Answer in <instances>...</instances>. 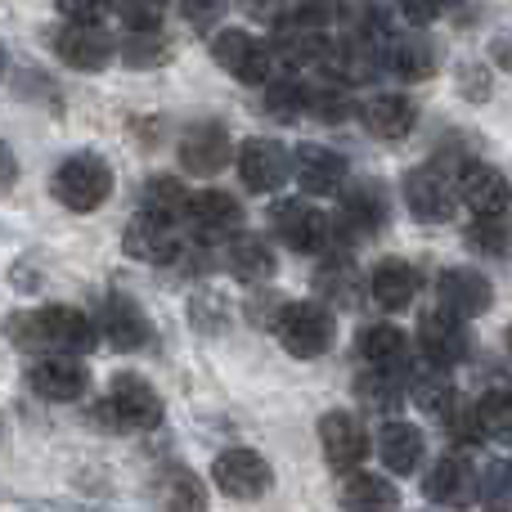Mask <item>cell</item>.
Instances as JSON below:
<instances>
[{
  "instance_id": "6da1fadb",
  "label": "cell",
  "mask_w": 512,
  "mask_h": 512,
  "mask_svg": "<svg viewBox=\"0 0 512 512\" xmlns=\"http://www.w3.org/2000/svg\"><path fill=\"white\" fill-rule=\"evenodd\" d=\"M5 333L18 351H36V355H86L99 346V324L72 306L23 310V315H14L5 324Z\"/></svg>"
},
{
  "instance_id": "7a4b0ae2",
  "label": "cell",
  "mask_w": 512,
  "mask_h": 512,
  "mask_svg": "<svg viewBox=\"0 0 512 512\" xmlns=\"http://www.w3.org/2000/svg\"><path fill=\"white\" fill-rule=\"evenodd\" d=\"M95 423L113 427V432H153L162 427V396L135 373H117L108 400L95 405Z\"/></svg>"
},
{
  "instance_id": "3957f363",
  "label": "cell",
  "mask_w": 512,
  "mask_h": 512,
  "mask_svg": "<svg viewBox=\"0 0 512 512\" xmlns=\"http://www.w3.org/2000/svg\"><path fill=\"white\" fill-rule=\"evenodd\" d=\"M274 333H279L283 351L297 355V360H315L328 346L337 342V319L328 306L319 301H283L279 319H274Z\"/></svg>"
},
{
  "instance_id": "277c9868",
  "label": "cell",
  "mask_w": 512,
  "mask_h": 512,
  "mask_svg": "<svg viewBox=\"0 0 512 512\" xmlns=\"http://www.w3.org/2000/svg\"><path fill=\"white\" fill-rule=\"evenodd\" d=\"M50 189L68 212H99L113 198V167L104 158H95V153H77V158L59 162Z\"/></svg>"
},
{
  "instance_id": "5b68a950",
  "label": "cell",
  "mask_w": 512,
  "mask_h": 512,
  "mask_svg": "<svg viewBox=\"0 0 512 512\" xmlns=\"http://www.w3.org/2000/svg\"><path fill=\"white\" fill-rule=\"evenodd\" d=\"M270 230L279 234L283 248H292L301 256H319L333 243V216H324L306 198H283V203L270 207Z\"/></svg>"
},
{
  "instance_id": "8992f818",
  "label": "cell",
  "mask_w": 512,
  "mask_h": 512,
  "mask_svg": "<svg viewBox=\"0 0 512 512\" xmlns=\"http://www.w3.org/2000/svg\"><path fill=\"white\" fill-rule=\"evenodd\" d=\"M212 54L234 81L243 86H265L274 72V50L261 41V36L243 32V27H230V32H216Z\"/></svg>"
},
{
  "instance_id": "52a82bcc",
  "label": "cell",
  "mask_w": 512,
  "mask_h": 512,
  "mask_svg": "<svg viewBox=\"0 0 512 512\" xmlns=\"http://www.w3.org/2000/svg\"><path fill=\"white\" fill-rule=\"evenodd\" d=\"M387 194H382V185H373V180H355L351 189H342V207H337L333 216V234L337 239H373V234L387 225Z\"/></svg>"
},
{
  "instance_id": "ba28073f",
  "label": "cell",
  "mask_w": 512,
  "mask_h": 512,
  "mask_svg": "<svg viewBox=\"0 0 512 512\" xmlns=\"http://www.w3.org/2000/svg\"><path fill=\"white\" fill-rule=\"evenodd\" d=\"M239 176L252 194H279L292 176V153L270 135H252L239 149Z\"/></svg>"
},
{
  "instance_id": "9c48e42d",
  "label": "cell",
  "mask_w": 512,
  "mask_h": 512,
  "mask_svg": "<svg viewBox=\"0 0 512 512\" xmlns=\"http://www.w3.org/2000/svg\"><path fill=\"white\" fill-rule=\"evenodd\" d=\"M270 50L279 54V63H288V68H328L333 41L324 36V27L306 23V18H274Z\"/></svg>"
},
{
  "instance_id": "30bf717a",
  "label": "cell",
  "mask_w": 512,
  "mask_h": 512,
  "mask_svg": "<svg viewBox=\"0 0 512 512\" xmlns=\"http://www.w3.org/2000/svg\"><path fill=\"white\" fill-rule=\"evenodd\" d=\"M212 481L230 499L252 504V499H261L265 490L274 486V472H270V463H265L256 450H225L221 459L212 463Z\"/></svg>"
},
{
  "instance_id": "8fae6325",
  "label": "cell",
  "mask_w": 512,
  "mask_h": 512,
  "mask_svg": "<svg viewBox=\"0 0 512 512\" xmlns=\"http://www.w3.org/2000/svg\"><path fill=\"white\" fill-rule=\"evenodd\" d=\"M418 346H423L427 364L436 369H450V364L468 360V328H463V315L436 306L418 319Z\"/></svg>"
},
{
  "instance_id": "7c38bea8",
  "label": "cell",
  "mask_w": 512,
  "mask_h": 512,
  "mask_svg": "<svg viewBox=\"0 0 512 512\" xmlns=\"http://www.w3.org/2000/svg\"><path fill=\"white\" fill-rule=\"evenodd\" d=\"M54 54L77 72H104L113 63L117 45L99 23H68L54 32Z\"/></svg>"
},
{
  "instance_id": "4fadbf2b",
  "label": "cell",
  "mask_w": 512,
  "mask_h": 512,
  "mask_svg": "<svg viewBox=\"0 0 512 512\" xmlns=\"http://www.w3.org/2000/svg\"><path fill=\"white\" fill-rule=\"evenodd\" d=\"M27 382L41 400H54V405H72V400L86 396L90 373L77 355H41V360L27 369Z\"/></svg>"
},
{
  "instance_id": "5bb4252c",
  "label": "cell",
  "mask_w": 512,
  "mask_h": 512,
  "mask_svg": "<svg viewBox=\"0 0 512 512\" xmlns=\"http://www.w3.org/2000/svg\"><path fill=\"white\" fill-rule=\"evenodd\" d=\"M405 207L414 212V221L441 225V221H450L454 207H459V189L436 167H418L405 176Z\"/></svg>"
},
{
  "instance_id": "9a60e30c",
  "label": "cell",
  "mask_w": 512,
  "mask_h": 512,
  "mask_svg": "<svg viewBox=\"0 0 512 512\" xmlns=\"http://www.w3.org/2000/svg\"><path fill=\"white\" fill-rule=\"evenodd\" d=\"M319 445H324V459L333 463L337 472H355L369 454V432L355 414L346 409H333V414L319 418Z\"/></svg>"
},
{
  "instance_id": "2e32d148",
  "label": "cell",
  "mask_w": 512,
  "mask_h": 512,
  "mask_svg": "<svg viewBox=\"0 0 512 512\" xmlns=\"http://www.w3.org/2000/svg\"><path fill=\"white\" fill-rule=\"evenodd\" d=\"M292 176H297L301 194L310 198H328L346 189V162L342 153H333L328 144H297L292 153Z\"/></svg>"
},
{
  "instance_id": "e0dca14e",
  "label": "cell",
  "mask_w": 512,
  "mask_h": 512,
  "mask_svg": "<svg viewBox=\"0 0 512 512\" xmlns=\"http://www.w3.org/2000/svg\"><path fill=\"white\" fill-rule=\"evenodd\" d=\"M423 490H427V499H436L441 508H472L481 499V477L472 472L468 459H459V454H445V459L432 463Z\"/></svg>"
},
{
  "instance_id": "ac0fdd59",
  "label": "cell",
  "mask_w": 512,
  "mask_h": 512,
  "mask_svg": "<svg viewBox=\"0 0 512 512\" xmlns=\"http://www.w3.org/2000/svg\"><path fill=\"white\" fill-rule=\"evenodd\" d=\"M122 248L135 261H149V265H171L180 256V234L176 221H162L153 212H140L122 234Z\"/></svg>"
},
{
  "instance_id": "d6986e66",
  "label": "cell",
  "mask_w": 512,
  "mask_h": 512,
  "mask_svg": "<svg viewBox=\"0 0 512 512\" xmlns=\"http://www.w3.org/2000/svg\"><path fill=\"white\" fill-rule=\"evenodd\" d=\"M459 198L477 216H504L512 207V185L504 171H495L490 162H463L459 167Z\"/></svg>"
},
{
  "instance_id": "ffe728a7",
  "label": "cell",
  "mask_w": 512,
  "mask_h": 512,
  "mask_svg": "<svg viewBox=\"0 0 512 512\" xmlns=\"http://www.w3.org/2000/svg\"><path fill=\"white\" fill-rule=\"evenodd\" d=\"M95 324H99V337H104L108 346H117V351H140V346L153 342L149 315H144L131 297H108L104 306H99Z\"/></svg>"
},
{
  "instance_id": "44dd1931",
  "label": "cell",
  "mask_w": 512,
  "mask_h": 512,
  "mask_svg": "<svg viewBox=\"0 0 512 512\" xmlns=\"http://www.w3.org/2000/svg\"><path fill=\"white\" fill-rule=\"evenodd\" d=\"M230 158H234V149L221 122H198L180 140V162H185L189 176H216V171H225Z\"/></svg>"
},
{
  "instance_id": "7402d4cb",
  "label": "cell",
  "mask_w": 512,
  "mask_h": 512,
  "mask_svg": "<svg viewBox=\"0 0 512 512\" xmlns=\"http://www.w3.org/2000/svg\"><path fill=\"white\" fill-rule=\"evenodd\" d=\"M436 292H441V306L454 310V315H463V319L486 315L490 301H495V288H490L486 274H481V270H463V265L445 270L441 283H436Z\"/></svg>"
},
{
  "instance_id": "603a6c76",
  "label": "cell",
  "mask_w": 512,
  "mask_h": 512,
  "mask_svg": "<svg viewBox=\"0 0 512 512\" xmlns=\"http://www.w3.org/2000/svg\"><path fill=\"white\" fill-rule=\"evenodd\" d=\"M185 221L198 234L216 239V234H239L243 230V207L239 198H230L225 189H203V194H189V212Z\"/></svg>"
},
{
  "instance_id": "cb8c5ba5",
  "label": "cell",
  "mask_w": 512,
  "mask_h": 512,
  "mask_svg": "<svg viewBox=\"0 0 512 512\" xmlns=\"http://www.w3.org/2000/svg\"><path fill=\"white\" fill-rule=\"evenodd\" d=\"M423 432H418L414 423H400V418H387L378 432V454L382 463H387V472H396V477H409V472H418V463H423Z\"/></svg>"
},
{
  "instance_id": "d4e9b609",
  "label": "cell",
  "mask_w": 512,
  "mask_h": 512,
  "mask_svg": "<svg viewBox=\"0 0 512 512\" xmlns=\"http://www.w3.org/2000/svg\"><path fill=\"white\" fill-rule=\"evenodd\" d=\"M418 292V274L409 261H400V256H387V261L373 265L369 274V297L378 301L382 310H405L409 301H414Z\"/></svg>"
},
{
  "instance_id": "484cf974",
  "label": "cell",
  "mask_w": 512,
  "mask_h": 512,
  "mask_svg": "<svg viewBox=\"0 0 512 512\" xmlns=\"http://www.w3.org/2000/svg\"><path fill=\"white\" fill-rule=\"evenodd\" d=\"M360 117L378 140H405L418 122V108L409 104L405 95H373L369 104L360 108Z\"/></svg>"
},
{
  "instance_id": "4316f807",
  "label": "cell",
  "mask_w": 512,
  "mask_h": 512,
  "mask_svg": "<svg viewBox=\"0 0 512 512\" xmlns=\"http://www.w3.org/2000/svg\"><path fill=\"white\" fill-rule=\"evenodd\" d=\"M342 508L346 512H396L400 508V490L387 477L373 472H351L342 486Z\"/></svg>"
},
{
  "instance_id": "83f0119b",
  "label": "cell",
  "mask_w": 512,
  "mask_h": 512,
  "mask_svg": "<svg viewBox=\"0 0 512 512\" xmlns=\"http://www.w3.org/2000/svg\"><path fill=\"white\" fill-rule=\"evenodd\" d=\"M382 63L405 81H423L436 72V45L427 41V36H396V41H387Z\"/></svg>"
},
{
  "instance_id": "f1b7e54d",
  "label": "cell",
  "mask_w": 512,
  "mask_h": 512,
  "mask_svg": "<svg viewBox=\"0 0 512 512\" xmlns=\"http://www.w3.org/2000/svg\"><path fill=\"white\" fill-rule=\"evenodd\" d=\"M360 355H364L369 369L400 373L405 369V360H409V342H405V333H400L396 324H373V328H364L360 333Z\"/></svg>"
},
{
  "instance_id": "f546056e",
  "label": "cell",
  "mask_w": 512,
  "mask_h": 512,
  "mask_svg": "<svg viewBox=\"0 0 512 512\" xmlns=\"http://www.w3.org/2000/svg\"><path fill=\"white\" fill-rule=\"evenodd\" d=\"M158 495H162V508L167 512H207V486L198 472L189 468H162L158 477Z\"/></svg>"
},
{
  "instance_id": "4dcf8cb0",
  "label": "cell",
  "mask_w": 512,
  "mask_h": 512,
  "mask_svg": "<svg viewBox=\"0 0 512 512\" xmlns=\"http://www.w3.org/2000/svg\"><path fill=\"white\" fill-rule=\"evenodd\" d=\"M225 265H230L243 283H261V279H270V270H274V252H270V243L256 239V234H234L230 248H225Z\"/></svg>"
},
{
  "instance_id": "1f68e13d",
  "label": "cell",
  "mask_w": 512,
  "mask_h": 512,
  "mask_svg": "<svg viewBox=\"0 0 512 512\" xmlns=\"http://www.w3.org/2000/svg\"><path fill=\"white\" fill-rule=\"evenodd\" d=\"M355 391H360V405L373 409V414H396L400 400H405L400 373H391V369H369L360 382H355Z\"/></svg>"
},
{
  "instance_id": "d6a6232c",
  "label": "cell",
  "mask_w": 512,
  "mask_h": 512,
  "mask_svg": "<svg viewBox=\"0 0 512 512\" xmlns=\"http://www.w3.org/2000/svg\"><path fill=\"white\" fill-rule=\"evenodd\" d=\"M144 212L162 216V221H180V216L189 212V194L180 180L171 176H153L149 185H144Z\"/></svg>"
},
{
  "instance_id": "836d02e7",
  "label": "cell",
  "mask_w": 512,
  "mask_h": 512,
  "mask_svg": "<svg viewBox=\"0 0 512 512\" xmlns=\"http://www.w3.org/2000/svg\"><path fill=\"white\" fill-rule=\"evenodd\" d=\"M468 243L477 248L481 256H495V261H504L512 256V216H477V225L468 230Z\"/></svg>"
},
{
  "instance_id": "e575fe53",
  "label": "cell",
  "mask_w": 512,
  "mask_h": 512,
  "mask_svg": "<svg viewBox=\"0 0 512 512\" xmlns=\"http://www.w3.org/2000/svg\"><path fill=\"white\" fill-rule=\"evenodd\" d=\"M122 59H126V68H162V63L171 59V41L162 36V27H153V32H131L122 41Z\"/></svg>"
},
{
  "instance_id": "d590c367",
  "label": "cell",
  "mask_w": 512,
  "mask_h": 512,
  "mask_svg": "<svg viewBox=\"0 0 512 512\" xmlns=\"http://www.w3.org/2000/svg\"><path fill=\"white\" fill-rule=\"evenodd\" d=\"M477 418L486 441H512V391H486L477 400Z\"/></svg>"
},
{
  "instance_id": "8d00e7d4",
  "label": "cell",
  "mask_w": 512,
  "mask_h": 512,
  "mask_svg": "<svg viewBox=\"0 0 512 512\" xmlns=\"http://www.w3.org/2000/svg\"><path fill=\"white\" fill-rule=\"evenodd\" d=\"M414 400H418V409H423V414L441 418L445 409L459 400V391H454V382L436 369V373H418V378H414Z\"/></svg>"
},
{
  "instance_id": "74e56055",
  "label": "cell",
  "mask_w": 512,
  "mask_h": 512,
  "mask_svg": "<svg viewBox=\"0 0 512 512\" xmlns=\"http://www.w3.org/2000/svg\"><path fill=\"white\" fill-rule=\"evenodd\" d=\"M481 508L486 512H512V463L495 459L481 472Z\"/></svg>"
},
{
  "instance_id": "f35d334b",
  "label": "cell",
  "mask_w": 512,
  "mask_h": 512,
  "mask_svg": "<svg viewBox=\"0 0 512 512\" xmlns=\"http://www.w3.org/2000/svg\"><path fill=\"white\" fill-rule=\"evenodd\" d=\"M441 423H445V432H450V441H459V445L486 441V432H481V418H477V405H468V400H454V405L441 414Z\"/></svg>"
},
{
  "instance_id": "ab89813d",
  "label": "cell",
  "mask_w": 512,
  "mask_h": 512,
  "mask_svg": "<svg viewBox=\"0 0 512 512\" xmlns=\"http://www.w3.org/2000/svg\"><path fill=\"white\" fill-rule=\"evenodd\" d=\"M319 288L337 301V306H355L360 301V283H355V265L346 261H328L324 274H319Z\"/></svg>"
},
{
  "instance_id": "60d3db41",
  "label": "cell",
  "mask_w": 512,
  "mask_h": 512,
  "mask_svg": "<svg viewBox=\"0 0 512 512\" xmlns=\"http://www.w3.org/2000/svg\"><path fill=\"white\" fill-rule=\"evenodd\" d=\"M113 9L122 14V23L131 27V32H153V27H162L167 0H117Z\"/></svg>"
},
{
  "instance_id": "b9f144b4",
  "label": "cell",
  "mask_w": 512,
  "mask_h": 512,
  "mask_svg": "<svg viewBox=\"0 0 512 512\" xmlns=\"http://www.w3.org/2000/svg\"><path fill=\"white\" fill-rule=\"evenodd\" d=\"M265 108L270 113H301V108H310V90L301 86V81H270V99H265Z\"/></svg>"
},
{
  "instance_id": "7bdbcfd3",
  "label": "cell",
  "mask_w": 512,
  "mask_h": 512,
  "mask_svg": "<svg viewBox=\"0 0 512 512\" xmlns=\"http://www.w3.org/2000/svg\"><path fill=\"white\" fill-rule=\"evenodd\" d=\"M180 14L189 18L194 32H212V27L225 18V0H180Z\"/></svg>"
},
{
  "instance_id": "ee69618b",
  "label": "cell",
  "mask_w": 512,
  "mask_h": 512,
  "mask_svg": "<svg viewBox=\"0 0 512 512\" xmlns=\"http://www.w3.org/2000/svg\"><path fill=\"white\" fill-rule=\"evenodd\" d=\"M113 5L117 0H54V9H59L63 18H72V23H99Z\"/></svg>"
},
{
  "instance_id": "f6af8a7d",
  "label": "cell",
  "mask_w": 512,
  "mask_h": 512,
  "mask_svg": "<svg viewBox=\"0 0 512 512\" xmlns=\"http://www.w3.org/2000/svg\"><path fill=\"white\" fill-rule=\"evenodd\" d=\"M396 9L409 18L414 27H427V23H436V18L450 9V0H396Z\"/></svg>"
},
{
  "instance_id": "bcb514c9",
  "label": "cell",
  "mask_w": 512,
  "mask_h": 512,
  "mask_svg": "<svg viewBox=\"0 0 512 512\" xmlns=\"http://www.w3.org/2000/svg\"><path fill=\"white\" fill-rule=\"evenodd\" d=\"M292 5H297V18H306L315 27H328L342 14V0H292Z\"/></svg>"
},
{
  "instance_id": "7dc6e473",
  "label": "cell",
  "mask_w": 512,
  "mask_h": 512,
  "mask_svg": "<svg viewBox=\"0 0 512 512\" xmlns=\"http://www.w3.org/2000/svg\"><path fill=\"white\" fill-rule=\"evenodd\" d=\"M239 9L248 18H265V23H274V18H279V9H283V0H239Z\"/></svg>"
},
{
  "instance_id": "c3c4849f",
  "label": "cell",
  "mask_w": 512,
  "mask_h": 512,
  "mask_svg": "<svg viewBox=\"0 0 512 512\" xmlns=\"http://www.w3.org/2000/svg\"><path fill=\"white\" fill-rule=\"evenodd\" d=\"M14 180V153H9V144H0V185H9Z\"/></svg>"
},
{
  "instance_id": "681fc988",
  "label": "cell",
  "mask_w": 512,
  "mask_h": 512,
  "mask_svg": "<svg viewBox=\"0 0 512 512\" xmlns=\"http://www.w3.org/2000/svg\"><path fill=\"white\" fill-rule=\"evenodd\" d=\"M0 77H5V41H0Z\"/></svg>"
},
{
  "instance_id": "f907efd6",
  "label": "cell",
  "mask_w": 512,
  "mask_h": 512,
  "mask_svg": "<svg viewBox=\"0 0 512 512\" xmlns=\"http://www.w3.org/2000/svg\"><path fill=\"white\" fill-rule=\"evenodd\" d=\"M508 346H512V328H508Z\"/></svg>"
}]
</instances>
